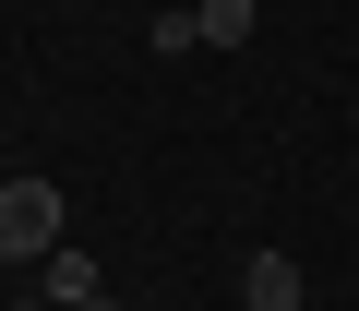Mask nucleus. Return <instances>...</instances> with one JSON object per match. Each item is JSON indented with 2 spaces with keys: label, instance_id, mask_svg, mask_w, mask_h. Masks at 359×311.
<instances>
[{
  "label": "nucleus",
  "instance_id": "3",
  "mask_svg": "<svg viewBox=\"0 0 359 311\" xmlns=\"http://www.w3.org/2000/svg\"><path fill=\"white\" fill-rule=\"evenodd\" d=\"M48 311H120L108 275H96V251H48Z\"/></svg>",
  "mask_w": 359,
  "mask_h": 311
},
{
  "label": "nucleus",
  "instance_id": "1",
  "mask_svg": "<svg viewBox=\"0 0 359 311\" xmlns=\"http://www.w3.org/2000/svg\"><path fill=\"white\" fill-rule=\"evenodd\" d=\"M60 228H72V204H60V180H0V263H48L60 251Z\"/></svg>",
  "mask_w": 359,
  "mask_h": 311
},
{
  "label": "nucleus",
  "instance_id": "6",
  "mask_svg": "<svg viewBox=\"0 0 359 311\" xmlns=\"http://www.w3.org/2000/svg\"><path fill=\"white\" fill-rule=\"evenodd\" d=\"M120 311H156V299H120Z\"/></svg>",
  "mask_w": 359,
  "mask_h": 311
},
{
  "label": "nucleus",
  "instance_id": "4",
  "mask_svg": "<svg viewBox=\"0 0 359 311\" xmlns=\"http://www.w3.org/2000/svg\"><path fill=\"white\" fill-rule=\"evenodd\" d=\"M192 25H204V48H252L264 0H192Z\"/></svg>",
  "mask_w": 359,
  "mask_h": 311
},
{
  "label": "nucleus",
  "instance_id": "7",
  "mask_svg": "<svg viewBox=\"0 0 359 311\" xmlns=\"http://www.w3.org/2000/svg\"><path fill=\"white\" fill-rule=\"evenodd\" d=\"M36 311H48V299H36Z\"/></svg>",
  "mask_w": 359,
  "mask_h": 311
},
{
  "label": "nucleus",
  "instance_id": "2",
  "mask_svg": "<svg viewBox=\"0 0 359 311\" xmlns=\"http://www.w3.org/2000/svg\"><path fill=\"white\" fill-rule=\"evenodd\" d=\"M240 311H311L299 251H252V263H240Z\"/></svg>",
  "mask_w": 359,
  "mask_h": 311
},
{
  "label": "nucleus",
  "instance_id": "5",
  "mask_svg": "<svg viewBox=\"0 0 359 311\" xmlns=\"http://www.w3.org/2000/svg\"><path fill=\"white\" fill-rule=\"evenodd\" d=\"M144 48H156V60H180V48H204V25H192V13H156V25H144Z\"/></svg>",
  "mask_w": 359,
  "mask_h": 311
}]
</instances>
